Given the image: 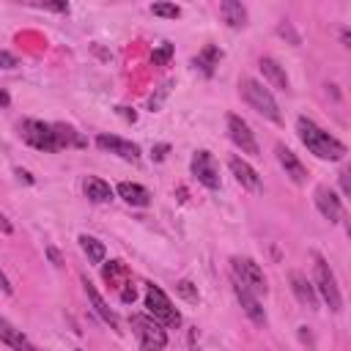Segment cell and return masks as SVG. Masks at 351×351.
<instances>
[{"label":"cell","instance_id":"1","mask_svg":"<svg viewBox=\"0 0 351 351\" xmlns=\"http://www.w3.org/2000/svg\"><path fill=\"white\" fill-rule=\"evenodd\" d=\"M296 132H299V140L304 143V148H307L310 154H315L318 159L340 162V159L346 156V143H340L335 134H329L326 129H321L313 118L299 115V121H296Z\"/></svg>","mask_w":351,"mask_h":351},{"label":"cell","instance_id":"2","mask_svg":"<svg viewBox=\"0 0 351 351\" xmlns=\"http://www.w3.org/2000/svg\"><path fill=\"white\" fill-rule=\"evenodd\" d=\"M239 93H241V99H244L258 115L269 118L271 123H280V107H277L271 90L263 88V82H258V80H252V77H244V80H239Z\"/></svg>","mask_w":351,"mask_h":351},{"label":"cell","instance_id":"3","mask_svg":"<svg viewBox=\"0 0 351 351\" xmlns=\"http://www.w3.org/2000/svg\"><path fill=\"white\" fill-rule=\"evenodd\" d=\"M129 326H132V335L137 337V343H140L143 351H162L167 346L165 326L156 324L148 313H132L129 315Z\"/></svg>","mask_w":351,"mask_h":351},{"label":"cell","instance_id":"4","mask_svg":"<svg viewBox=\"0 0 351 351\" xmlns=\"http://www.w3.org/2000/svg\"><path fill=\"white\" fill-rule=\"evenodd\" d=\"M313 269H315V293L326 302V307L332 313H337L343 307V296H340V288H337V280H335L332 266L326 263V258L313 255Z\"/></svg>","mask_w":351,"mask_h":351},{"label":"cell","instance_id":"5","mask_svg":"<svg viewBox=\"0 0 351 351\" xmlns=\"http://www.w3.org/2000/svg\"><path fill=\"white\" fill-rule=\"evenodd\" d=\"M145 310H148V315H151L156 324H162V326H178V324H181V313L173 307L170 296H167L159 285H154V282L145 285Z\"/></svg>","mask_w":351,"mask_h":351},{"label":"cell","instance_id":"6","mask_svg":"<svg viewBox=\"0 0 351 351\" xmlns=\"http://www.w3.org/2000/svg\"><path fill=\"white\" fill-rule=\"evenodd\" d=\"M16 129H19V137H22L27 145H33V148H38V151H47V154L60 151L52 123H44V121H36V118H25V121H19Z\"/></svg>","mask_w":351,"mask_h":351},{"label":"cell","instance_id":"7","mask_svg":"<svg viewBox=\"0 0 351 351\" xmlns=\"http://www.w3.org/2000/svg\"><path fill=\"white\" fill-rule=\"evenodd\" d=\"M230 271H233V277H236L241 285H247L255 296H266L269 285H266L263 269H261L252 258H233V261H230Z\"/></svg>","mask_w":351,"mask_h":351},{"label":"cell","instance_id":"8","mask_svg":"<svg viewBox=\"0 0 351 351\" xmlns=\"http://www.w3.org/2000/svg\"><path fill=\"white\" fill-rule=\"evenodd\" d=\"M228 137L236 143V148H241V154H252V156L258 154V140H255L250 123L236 112L228 115Z\"/></svg>","mask_w":351,"mask_h":351},{"label":"cell","instance_id":"9","mask_svg":"<svg viewBox=\"0 0 351 351\" xmlns=\"http://www.w3.org/2000/svg\"><path fill=\"white\" fill-rule=\"evenodd\" d=\"M192 176L206 186V189H219V167L208 151H195L192 156Z\"/></svg>","mask_w":351,"mask_h":351},{"label":"cell","instance_id":"10","mask_svg":"<svg viewBox=\"0 0 351 351\" xmlns=\"http://www.w3.org/2000/svg\"><path fill=\"white\" fill-rule=\"evenodd\" d=\"M233 291H236V299H239L241 310L247 313V318H250L252 324L263 326V324H266V310H263V304H261V296H255V293H252L247 285H241L236 277H233Z\"/></svg>","mask_w":351,"mask_h":351},{"label":"cell","instance_id":"11","mask_svg":"<svg viewBox=\"0 0 351 351\" xmlns=\"http://www.w3.org/2000/svg\"><path fill=\"white\" fill-rule=\"evenodd\" d=\"M96 145L101 151H110L126 162H137L140 159V145L132 143V140H123V137H115V134H99L96 137Z\"/></svg>","mask_w":351,"mask_h":351},{"label":"cell","instance_id":"12","mask_svg":"<svg viewBox=\"0 0 351 351\" xmlns=\"http://www.w3.org/2000/svg\"><path fill=\"white\" fill-rule=\"evenodd\" d=\"M315 206L324 214V219H329V222H340L343 219V203L335 195V189H329L326 184L315 186Z\"/></svg>","mask_w":351,"mask_h":351},{"label":"cell","instance_id":"13","mask_svg":"<svg viewBox=\"0 0 351 351\" xmlns=\"http://www.w3.org/2000/svg\"><path fill=\"white\" fill-rule=\"evenodd\" d=\"M274 154H277V162H280V167L285 170V176H288L293 184H304V181H307V167L299 162V156H296L291 148H285L282 143H277Z\"/></svg>","mask_w":351,"mask_h":351},{"label":"cell","instance_id":"14","mask_svg":"<svg viewBox=\"0 0 351 351\" xmlns=\"http://www.w3.org/2000/svg\"><path fill=\"white\" fill-rule=\"evenodd\" d=\"M0 340H3L5 346H11L14 351H41L22 329H16V326H14L8 318H3V315H0Z\"/></svg>","mask_w":351,"mask_h":351},{"label":"cell","instance_id":"15","mask_svg":"<svg viewBox=\"0 0 351 351\" xmlns=\"http://www.w3.org/2000/svg\"><path fill=\"white\" fill-rule=\"evenodd\" d=\"M82 285H85V296H88V302L93 304L96 315H99V318H101L104 324H110V329L121 332V318H118V315H115V310H112V307H110V304H107V302L101 299V293H99V291L93 288V282H88V280H85Z\"/></svg>","mask_w":351,"mask_h":351},{"label":"cell","instance_id":"16","mask_svg":"<svg viewBox=\"0 0 351 351\" xmlns=\"http://www.w3.org/2000/svg\"><path fill=\"white\" fill-rule=\"evenodd\" d=\"M228 167H230V173L236 176V181H239L244 189H250V192H258V189H261V176L252 170L250 162H244L241 156H230Z\"/></svg>","mask_w":351,"mask_h":351},{"label":"cell","instance_id":"17","mask_svg":"<svg viewBox=\"0 0 351 351\" xmlns=\"http://www.w3.org/2000/svg\"><path fill=\"white\" fill-rule=\"evenodd\" d=\"M291 291L293 296L304 304V307H318V293H315V285L302 274V271H291Z\"/></svg>","mask_w":351,"mask_h":351},{"label":"cell","instance_id":"18","mask_svg":"<svg viewBox=\"0 0 351 351\" xmlns=\"http://www.w3.org/2000/svg\"><path fill=\"white\" fill-rule=\"evenodd\" d=\"M261 71H263V77L269 80V85L271 88H277V90H288L291 88V82H288V74H285V69L274 60V58H261Z\"/></svg>","mask_w":351,"mask_h":351},{"label":"cell","instance_id":"19","mask_svg":"<svg viewBox=\"0 0 351 351\" xmlns=\"http://www.w3.org/2000/svg\"><path fill=\"white\" fill-rule=\"evenodd\" d=\"M118 195L129 203V206H148L151 203V192L143 186V184H134V181H121L118 184Z\"/></svg>","mask_w":351,"mask_h":351},{"label":"cell","instance_id":"20","mask_svg":"<svg viewBox=\"0 0 351 351\" xmlns=\"http://www.w3.org/2000/svg\"><path fill=\"white\" fill-rule=\"evenodd\" d=\"M82 189H85V197H88V200H93V203H107V200H112V186H110L107 181L96 178V176L85 178Z\"/></svg>","mask_w":351,"mask_h":351},{"label":"cell","instance_id":"21","mask_svg":"<svg viewBox=\"0 0 351 351\" xmlns=\"http://www.w3.org/2000/svg\"><path fill=\"white\" fill-rule=\"evenodd\" d=\"M219 14H222V19H225L230 27H244V25H247V11H244V5L236 3V0H222V3H219Z\"/></svg>","mask_w":351,"mask_h":351},{"label":"cell","instance_id":"22","mask_svg":"<svg viewBox=\"0 0 351 351\" xmlns=\"http://www.w3.org/2000/svg\"><path fill=\"white\" fill-rule=\"evenodd\" d=\"M219 58H222L219 47H214V44H206V47L197 52V58H195L192 63H195V69H200L206 77H211V74H214V66L219 63Z\"/></svg>","mask_w":351,"mask_h":351},{"label":"cell","instance_id":"23","mask_svg":"<svg viewBox=\"0 0 351 351\" xmlns=\"http://www.w3.org/2000/svg\"><path fill=\"white\" fill-rule=\"evenodd\" d=\"M52 126H55V137H58L60 148H82V145H88V140L77 129H71L66 123H52Z\"/></svg>","mask_w":351,"mask_h":351},{"label":"cell","instance_id":"24","mask_svg":"<svg viewBox=\"0 0 351 351\" xmlns=\"http://www.w3.org/2000/svg\"><path fill=\"white\" fill-rule=\"evenodd\" d=\"M80 247H82V252L88 255V261L90 263H104V255H107V247L99 241V239H93V236H80Z\"/></svg>","mask_w":351,"mask_h":351},{"label":"cell","instance_id":"25","mask_svg":"<svg viewBox=\"0 0 351 351\" xmlns=\"http://www.w3.org/2000/svg\"><path fill=\"white\" fill-rule=\"evenodd\" d=\"M151 14L154 16H162V19H178L181 16V8L176 3H154L151 5Z\"/></svg>","mask_w":351,"mask_h":351},{"label":"cell","instance_id":"26","mask_svg":"<svg viewBox=\"0 0 351 351\" xmlns=\"http://www.w3.org/2000/svg\"><path fill=\"white\" fill-rule=\"evenodd\" d=\"M176 293L184 296L186 302H197V288H195L189 280H178V282H176Z\"/></svg>","mask_w":351,"mask_h":351},{"label":"cell","instance_id":"27","mask_svg":"<svg viewBox=\"0 0 351 351\" xmlns=\"http://www.w3.org/2000/svg\"><path fill=\"white\" fill-rule=\"evenodd\" d=\"M151 58H154V63H156V66H165V63L173 58V44H162L159 49H154V55H151Z\"/></svg>","mask_w":351,"mask_h":351},{"label":"cell","instance_id":"28","mask_svg":"<svg viewBox=\"0 0 351 351\" xmlns=\"http://www.w3.org/2000/svg\"><path fill=\"white\" fill-rule=\"evenodd\" d=\"M36 8H47V11H58V14H66L69 11V3H30Z\"/></svg>","mask_w":351,"mask_h":351},{"label":"cell","instance_id":"29","mask_svg":"<svg viewBox=\"0 0 351 351\" xmlns=\"http://www.w3.org/2000/svg\"><path fill=\"white\" fill-rule=\"evenodd\" d=\"M16 63H19V60H16V58H14L11 52H5V49L0 52V66H3V69H14Z\"/></svg>","mask_w":351,"mask_h":351},{"label":"cell","instance_id":"30","mask_svg":"<svg viewBox=\"0 0 351 351\" xmlns=\"http://www.w3.org/2000/svg\"><path fill=\"white\" fill-rule=\"evenodd\" d=\"M0 291H3V293H11V280L5 277V271H3V269H0Z\"/></svg>","mask_w":351,"mask_h":351},{"label":"cell","instance_id":"31","mask_svg":"<svg viewBox=\"0 0 351 351\" xmlns=\"http://www.w3.org/2000/svg\"><path fill=\"white\" fill-rule=\"evenodd\" d=\"M167 148H170V145H167V143H162V145H156V148H154V154H151V156H154V159H165Z\"/></svg>","mask_w":351,"mask_h":351},{"label":"cell","instance_id":"32","mask_svg":"<svg viewBox=\"0 0 351 351\" xmlns=\"http://www.w3.org/2000/svg\"><path fill=\"white\" fill-rule=\"evenodd\" d=\"M340 189H343V195H351V184H348V173H340Z\"/></svg>","mask_w":351,"mask_h":351},{"label":"cell","instance_id":"33","mask_svg":"<svg viewBox=\"0 0 351 351\" xmlns=\"http://www.w3.org/2000/svg\"><path fill=\"white\" fill-rule=\"evenodd\" d=\"M0 230H3V233H14V225L5 219V214H0Z\"/></svg>","mask_w":351,"mask_h":351},{"label":"cell","instance_id":"34","mask_svg":"<svg viewBox=\"0 0 351 351\" xmlns=\"http://www.w3.org/2000/svg\"><path fill=\"white\" fill-rule=\"evenodd\" d=\"M167 88H170V82H165V85H162V93H159V96H165V93H167ZM156 107H159V99H151V110H156Z\"/></svg>","mask_w":351,"mask_h":351},{"label":"cell","instance_id":"35","mask_svg":"<svg viewBox=\"0 0 351 351\" xmlns=\"http://www.w3.org/2000/svg\"><path fill=\"white\" fill-rule=\"evenodd\" d=\"M118 112H121L123 118H129V121H134V118H137V115H134L132 110H126V107H118Z\"/></svg>","mask_w":351,"mask_h":351},{"label":"cell","instance_id":"36","mask_svg":"<svg viewBox=\"0 0 351 351\" xmlns=\"http://www.w3.org/2000/svg\"><path fill=\"white\" fill-rule=\"evenodd\" d=\"M47 252H49V258H52V263H55V266H60V258H58V252H55V250H52V247H49V250H47Z\"/></svg>","mask_w":351,"mask_h":351},{"label":"cell","instance_id":"37","mask_svg":"<svg viewBox=\"0 0 351 351\" xmlns=\"http://www.w3.org/2000/svg\"><path fill=\"white\" fill-rule=\"evenodd\" d=\"M5 101H8V96H5V93H0V104H5Z\"/></svg>","mask_w":351,"mask_h":351}]
</instances>
